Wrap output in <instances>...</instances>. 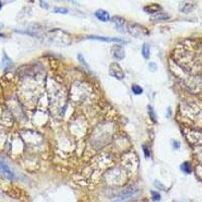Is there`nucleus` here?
I'll return each instance as SVG.
<instances>
[{"label":"nucleus","instance_id":"f257e3e1","mask_svg":"<svg viewBox=\"0 0 202 202\" xmlns=\"http://www.w3.org/2000/svg\"><path fill=\"white\" fill-rule=\"evenodd\" d=\"M140 190L135 186L128 187L127 189H124L123 191L118 193V195L111 202H131L135 199L136 196H139Z\"/></svg>","mask_w":202,"mask_h":202},{"label":"nucleus","instance_id":"f03ea898","mask_svg":"<svg viewBox=\"0 0 202 202\" xmlns=\"http://www.w3.org/2000/svg\"><path fill=\"white\" fill-rule=\"evenodd\" d=\"M109 74L112 76L113 78L117 80H122L124 78V72L122 71L121 67H120L117 63H112L109 66Z\"/></svg>","mask_w":202,"mask_h":202},{"label":"nucleus","instance_id":"7ed1b4c3","mask_svg":"<svg viewBox=\"0 0 202 202\" xmlns=\"http://www.w3.org/2000/svg\"><path fill=\"white\" fill-rule=\"evenodd\" d=\"M88 40H95L99 42H113V44H126V41L122 40L120 37H100V36H89L87 37Z\"/></svg>","mask_w":202,"mask_h":202},{"label":"nucleus","instance_id":"20e7f679","mask_svg":"<svg viewBox=\"0 0 202 202\" xmlns=\"http://www.w3.org/2000/svg\"><path fill=\"white\" fill-rule=\"evenodd\" d=\"M0 173H2L6 178L8 179H14L15 178V174L14 172L10 169V167L8 166L4 161L0 160Z\"/></svg>","mask_w":202,"mask_h":202},{"label":"nucleus","instance_id":"39448f33","mask_svg":"<svg viewBox=\"0 0 202 202\" xmlns=\"http://www.w3.org/2000/svg\"><path fill=\"white\" fill-rule=\"evenodd\" d=\"M111 21L113 22L114 27H116L117 31L123 32V29L122 28H126V20L122 18L120 16H113L111 18Z\"/></svg>","mask_w":202,"mask_h":202},{"label":"nucleus","instance_id":"423d86ee","mask_svg":"<svg viewBox=\"0 0 202 202\" xmlns=\"http://www.w3.org/2000/svg\"><path fill=\"white\" fill-rule=\"evenodd\" d=\"M111 52H112V57L115 59V60H123L124 57H126V54H124V50L122 47L120 46H113L112 48H111Z\"/></svg>","mask_w":202,"mask_h":202},{"label":"nucleus","instance_id":"0eeeda50","mask_svg":"<svg viewBox=\"0 0 202 202\" xmlns=\"http://www.w3.org/2000/svg\"><path fill=\"white\" fill-rule=\"evenodd\" d=\"M94 15L96 16V18L100 21H103V22H108L110 21V14L104 9H98L94 12Z\"/></svg>","mask_w":202,"mask_h":202},{"label":"nucleus","instance_id":"6e6552de","mask_svg":"<svg viewBox=\"0 0 202 202\" xmlns=\"http://www.w3.org/2000/svg\"><path fill=\"white\" fill-rule=\"evenodd\" d=\"M162 9L160 5H158V4H149V5L145 6L144 7V10L147 12L149 14H154V13H158L159 11Z\"/></svg>","mask_w":202,"mask_h":202},{"label":"nucleus","instance_id":"1a4fd4ad","mask_svg":"<svg viewBox=\"0 0 202 202\" xmlns=\"http://www.w3.org/2000/svg\"><path fill=\"white\" fill-rule=\"evenodd\" d=\"M141 55L145 60L150 59V56H151V48H150V45L148 42H145L143 45V48H141Z\"/></svg>","mask_w":202,"mask_h":202},{"label":"nucleus","instance_id":"9d476101","mask_svg":"<svg viewBox=\"0 0 202 202\" xmlns=\"http://www.w3.org/2000/svg\"><path fill=\"white\" fill-rule=\"evenodd\" d=\"M77 58H78L79 63L86 69V70H87L88 72H91V68H90V66L88 65V63L85 61V58L83 57L82 54H78V56H77Z\"/></svg>","mask_w":202,"mask_h":202},{"label":"nucleus","instance_id":"9b49d317","mask_svg":"<svg viewBox=\"0 0 202 202\" xmlns=\"http://www.w3.org/2000/svg\"><path fill=\"white\" fill-rule=\"evenodd\" d=\"M11 65H12L11 59L8 57V56L5 53H3V59H2V66H3V68L7 69V68H9Z\"/></svg>","mask_w":202,"mask_h":202},{"label":"nucleus","instance_id":"f8f14e48","mask_svg":"<svg viewBox=\"0 0 202 202\" xmlns=\"http://www.w3.org/2000/svg\"><path fill=\"white\" fill-rule=\"evenodd\" d=\"M131 91L134 94H135V95H140V94L144 93V89H143V87H140V85L134 84L131 86Z\"/></svg>","mask_w":202,"mask_h":202},{"label":"nucleus","instance_id":"ddd939ff","mask_svg":"<svg viewBox=\"0 0 202 202\" xmlns=\"http://www.w3.org/2000/svg\"><path fill=\"white\" fill-rule=\"evenodd\" d=\"M180 168L183 171V173H185V174H191V172H192V168L188 162L183 163V164L180 166Z\"/></svg>","mask_w":202,"mask_h":202},{"label":"nucleus","instance_id":"4468645a","mask_svg":"<svg viewBox=\"0 0 202 202\" xmlns=\"http://www.w3.org/2000/svg\"><path fill=\"white\" fill-rule=\"evenodd\" d=\"M169 15L166 13H163V12H159V14H156L153 17V20H166L169 18Z\"/></svg>","mask_w":202,"mask_h":202},{"label":"nucleus","instance_id":"2eb2a0df","mask_svg":"<svg viewBox=\"0 0 202 202\" xmlns=\"http://www.w3.org/2000/svg\"><path fill=\"white\" fill-rule=\"evenodd\" d=\"M148 112H149L150 117L152 118L153 121L154 122H157V115H156V112H155V110L153 108V106H151V105L148 106Z\"/></svg>","mask_w":202,"mask_h":202},{"label":"nucleus","instance_id":"dca6fc26","mask_svg":"<svg viewBox=\"0 0 202 202\" xmlns=\"http://www.w3.org/2000/svg\"><path fill=\"white\" fill-rule=\"evenodd\" d=\"M68 11L69 10L65 7H55L53 10V12H55V13H61V14H67Z\"/></svg>","mask_w":202,"mask_h":202},{"label":"nucleus","instance_id":"f3484780","mask_svg":"<svg viewBox=\"0 0 202 202\" xmlns=\"http://www.w3.org/2000/svg\"><path fill=\"white\" fill-rule=\"evenodd\" d=\"M151 194H152V197H153V200L155 201H159L161 199V194L157 191H151Z\"/></svg>","mask_w":202,"mask_h":202},{"label":"nucleus","instance_id":"a211bd4d","mask_svg":"<svg viewBox=\"0 0 202 202\" xmlns=\"http://www.w3.org/2000/svg\"><path fill=\"white\" fill-rule=\"evenodd\" d=\"M143 151H144V154H145V159L150 158V156H151V153H150V150H149V148H148L147 145H143Z\"/></svg>","mask_w":202,"mask_h":202},{"label":"nucleus","instance_id":"6ab92c4d","mask_svg":"<svg viewBox=\"0 0 202 202\" xmlns=\"http://www.w3.org/2000/svg\"><path fill=\"white\" fill-rule=\"evenodd\" d=\"M40 5H41V7L42 8H44V9H48L49 8V4L47 3V2H45V1H40Z\"/></svg>","mask_w":202,"mask_h":202},{"label":"nucleus","instance_id":"aec40b11","mask_svg":"<svg viewBox=\"0 0 202 202\" xmlns=\"http://www.w3.org/2000/svg\"><path fill=\"white\" fill-rule=\"evenodd\" d=\"M155 186L158 187V188H161V189H163V190H164V189H165V187L163 186L161 183H158V181H155Z\"/></svg>","mask_w":202,"mask_h":202},{"label":"nucleus","instance_id":"412c9836","mask_svg":"<svg viewBox=\"0 0 202 202\" xmlns=\"http://www.w3.org/2000/svg\"><path fill=\"white\" fill-rule=\"evenodd\" d=\"M173 145H174L175 149H179V147H180V145L178 143H173Z\"/></svg>","mask_w":202,"mask_h":202},{"label":"nucleus","instance_id":"4be33fe9","mask_svg":"<svg viewBox=\"0 0 202 202\" xmlns=\"http://www.w3.org/2000/svg\"><path fill=\"white\" fill-rule=\"evenodd\" d=\"M2 6H3V4H2V2H1V1H0V10L2 9Z\"/></svg>","mask_w":202,"mask_h":202},{"label":"nucleus","instance_id":"5701e85b","mask_svg":"<svg viewBox=\"0 0 202 202\" xmlns=\"http://www.w3.org/2000/svg\"><path fill=\"white\" fill-rule=\"evenodd\" d=\"M5 36H4V34H2V33H0V37H4Z\"/></svg>","mask_w":202,"mask_h":202},{"label":"nucleus","instance_id":"b1692460","mask_svg":"<svg viewBox=\"0 0 202 202\" xmlns=\"http://www.w3.org/2000/svg\"><path fill=\"white\" fill-rule=\"evenodd\" d=\"M2 27H3V24H2L1 22H0V28H2Z\"/></svg>","mask_w":202,"mask_h":202}]
</instances>
